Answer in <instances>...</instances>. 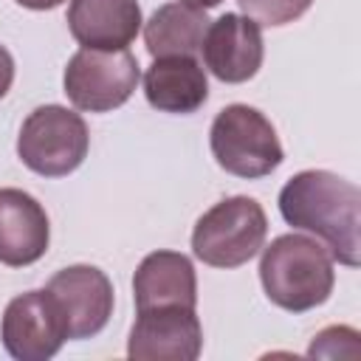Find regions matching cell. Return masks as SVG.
<instances>
[{"mask_svg":"<svg viewBox=\"0 0 361 361\" xmlns=\"http://www.w3.org/2000/svg\"><path fill=\"white\" fill-rule=\"evenodd\" d=\"M279 212L290 226L316 234L333 259L350 268L361 262V192L355 183L327 169H305L282 186Z\"/></svg>","mask_w":361,"mask_h":361,"instance_id":"6da1fadb","label":"cell"},{"mask_svg":"<svg viewBox=\"0 0 361 361\" xmlns=\"http://www.w3.org/2000/svg\"><path fill=\"white\" fill-rule=\"evenodd\" d=\"M259 279L276 307L305 313L333 293V257L313 237L282 234L262 251Z\"/></svg>","mask_w":361,"mask_h":361,"instance_id":"7a4b0ae2","label":"cell"},{"mask_svg":"<svg viewBox=\"0 0 361 361\" xmlns=\"http://www.w3.org/2000/svg\"><path fill=\"white\" fill-rule=\"evenodd\" d=\"M268 217L254 197L237 195L214 203L192 231V251L212 268H240L259 254Z\"/></svg>","mask_w":361,"mask_h":361,"instance_id":"3957f363","label":"cell"},{"mask_svg":"<svg viewBox=\"0 0 361 361\" xmlns=\"http://www.w3.org/2000/svg\"><path fill=\"white\" fill-rule=\"evenodd\" d=\"M87 124L79 113L62 104H45L28 113L20 127L17 155L20 161L45 178L71 175L87 155Z\"/></svg>","mask_w":361,"mask_h":361,"instance_id":"277c9868","label":"cell"},{"mask_svg":"<svg viewBox=\"0 0 361 361\" xmlns=\"http://www.w3.org/2000/svg\"><path fill=\"white\" fill-rule=\"evenodd\" d=\"M212 152L237 178H262L282 164V144L274 124L248 104H228L212 121Z\"/></svg>","mask_w":361,"mask_h":361,"instance_id":"5b68a950","label":"cell"},{"mask_svg":"<svg viewBox=\"0 0 361 361\" xmlns=\"http://www.w3.org/2000/svg\"><path fill=\"white\" fill-rule=\"evenodd\" d=\"M138 62L124 51H96L82 48L68 59L65 93L73 107L87 113H107L121 107L138 85Z\"/></svg>","mask_w":361,"mask_h":361,"instance_id":"8992f818","label":"cell"},{"mask_svg":"<svg viewBox=\"0 0 361 361\" xmlns=\"http://www.w3.org/2000/svg\"><path fill=\"white\" fill-rule=\"evenodd\" d=\"M0 336L3 347L17 361H45L71 338L65 313L48 288L14 296L3 313Z\"/></svg>","mask_w":361,"mask_h":361,"instance_id":"52a82bcc","label":"cell"},{"mask_svg":"<svg viewBox=\"0 0 361 361\" xmlns=\"http://www.w3.org/2000/svg\"><path fill=\"white\" fill-rule=\"evenodd\" d=\"M200 347L203 330L195 307H149L138 310L127 355L133 361H195Z\"/></svg>","mask_w":361,"mask_h":361,"instance_id":"ba28073f","label":"cell"},{"mask_svg":"<svg viewBox=\"0 0 361 361\" xmlns=\"http://www.w3.org/2000/svg\"><path fill=\"white\" fill-rule=\"evenodd\" d=\"M48 290L59 302L68 336L71 338H90L96 336L107 319L113 316V285L104 271L93 265H71L51 276Z\"/></svg>","mask_w":361,"mask_h":361,"instance_id":"9c48e42d","label":"cell"},{"mask_svg":"<svg viewBox=\"0 0 361 361\" xmlns=\"http://www.w3.org/2000/svg\"><path fill=\"white\" fill-rule=\"evenodd\" d=\"M200 51L206 68L220 82L240 85L248 82L262 65V31L243 14H223L209 23Z\"/></svg>","mask_w":361,"mask_h":361,"instance_id":"30bf717a","label":"cell"},{"mask_svg":"<svg viewBox=\"0 0 361 361\" xmlns=\"http://www.w3.org/2000/svg\"><path fill=\"white\" fill-rule=\"evenodd\" d=\"M51 228L45 209L23 189H0V262L23 268L48 251Z\"/></svg>","mask_w":361,"mask_h":361,"instance_id":"8fae6325","label":"cell"},{"mask_svg":"<svg viewBox=\"0 0 361 361\" xmlns=\"http://www.w3.org/2000/svg\"><path fill=\"white\" fill-rule=\"evenodd\" d=\"M68 28L82 48L124 51L141 28V8L135 0H71Z\"/></svg>","mask_w":361,"mask_h":361,"instance_id":"7c38bea8","label":"cell"},{"mask_svg":"<svg viewBox=\"0 0 361 361\" xmlns=\"http://www.w3.org/2000/svg\"><path fill=\"white\" fill-rule=\"evenodd\" d=\"M133 296L138 310L149 307H195L197 279L189 257L178 251H152L141 259L133 276Z\"/></svg>","mask_w":361,"mask_h":361,"instance_id":"4fadbf2b","label":"cell"},{"mask_svg":"<svg viewBox=\"0 0 361 361\" xmlns=\"http://www.w3.org/2000/svg\"><path fill=\"white\" fill-rule=\"evenodd\" d=\"M144 93L155 110L195 113L206 96V73L195 56H155L144 73Z\"/></svg>","mask_w":361,"mask_h":361,"instance_id":"5bb4252c","label":"cell"},{"mask_svg":"<svg viewBox=\"0 0 361 361\" xmlns=\"http://www.w3.org/2000/svg\"><path fill=\"white\" fill-rule=\"evenodd\" d=\"M209 28L206 8L192 3H166L144 25V42L152 56H195Z\"/></svg>","mask_w":361,"mask_h":361,"instance_id":"9a60e30c","label":"cell"},{"mask_svg":"<svg viewBox=\"0 0 361 361\" xmlns=\"http://www.w3.org/2000/svg\"><path fill=\"white\" fill-rule=\"evenodd\" d=\"M248 20L257 25H285L302 17L313 0H237Z\"/></svg>","mask_w":361,"mask_h":361,"instance_id":"2e32d148","label":"cell"},{"mask_svg":"<svg viewBox=\"0 0 361 361\" xmlns=\"http://www.w3.org/2000/svg\"><path fill=\"white\" fill-rule=\"evenodd\" d=\"M341 344H358V330H353V327H327L313 338L307 355H313V358L316 355L319 358H350L347 350H341Z\"/></svg>","mask_w":361,"mask_h":361,"instance_id":"e0dca14e","label":"cell"},{"mask_svg":"<svg viewBox=\"0 0 361 361\" xmlns=\"http://www.w3.org/2000/svg\"><path fill=\"white\" fill-rule=\"evenodd\" d=\"M11 82H14V59H11V54L0 45V99L8 93Z\"/></svg>","mask_w":361,"mask_h":361,"instance_id":"ac0fdd59","label":"cell"},{"mask_svg":"<svg viewBox=\"0 0 361 361\" xmlns=\"http://www.w3.org/2000/svg\"><path fill=\"white\" fill-rule=\"evenodd\" d=\"M20 6H25V8H37V11H45V8H56V6H62L65 0H17Z\"/></svg>","mask_w":361,"mask_h":361,"instance_id":"d6986e66","label":"cell"},{"mask_svg":"<svg viewBox=\"0 0 361 361\" xmlns=\"http://www.w3.org/2000/svg\"><path fill=\"white\" fill-rule=\"evenodd\" d=\"M183 3H192V6H197V8H212V6H220L223 0H183Z\"/></svg>","mask_w":361,"mask_h":361,"instance_id":"ffe728a7","label":"cell"}]
</instances>
